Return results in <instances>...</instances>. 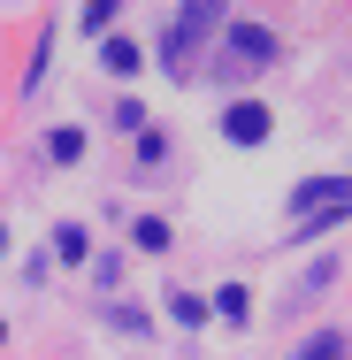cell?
Segmentation results:
<instances>
[{
  "label": "cell",
  "instance_id": "6da1fadb",
  "mask_svg": "<svg viewBox=\"0 0 352 360\" xmlns=\"http://www.w3.org/2000/svg\"><path fill=\"white\" fill-rule=\"evenodd\" d=\"M291 207L306 222H330V215H352V176H306L291 192Z\"/></svg>",
  "mask_w": 352,
  "mask_h": 360
},
{
  "label": "cell",
  "instance_id": "3957f363",
  "mask_svg": "<svg viewBox=\"0 0 352 360\" xmlns=\"http://www.w3.org/2000/svg\"><path fill=\"white\" fill-rule=\"evenodd\" d=\"M337 353H345V338H337V330H322L314 345H299V353H291V360H337Z\"/></svg>",
  "mask_w": 352,
  "mask_h": 360
},
{
  "label": "cell",
  "instance_id": "ba28073f",
  "mask_svg": "<svg viewBox=\"0 0 352 360\" xmlns=\"http://www.w3.org/2000/svg\"><path fill=\"white\" fill-rule=\"evenodd\" d=\"M0 338H8V322H0Z\"/></svg>",
  "mask_w": 352,
  "mask_h": 360
},
{
  "label": "cell",
  "instance_id": "5b68a950",
  "mask_svg": "<svg viewBox=\"0 0 352 360\" xmlns=\"http://www.w3.org/2000/svg\"><path fill=\"white\" fill-rule=\"evenodd\" d=\"M107 70L131 77V70H138V46H131V39H107Z\"/></svg>",
  "mask_w": 352,
  "mask_h": 360
},
{
  "label": "cell",
  "instance_id": "52a82bcc",
  "mask_svg": "<svg viewBox=\"0 0 352 360\" xmlns=\"http://www.w3.org/2000/svg\"><path fill=\"white\" fill-rule=\"evenodd\" d=\"M84 153V131H54V161H77Z\"/></svg>",
  "mask_w": 352,
  "mask_h": 360
},
{
  "label": "cell",
  "instance_id": "7a4b0ae2",
  "mask_svg": "<svg viewBox=\"0 0 352 360\" xmlns=\"http://www.w3.org/2000/svg\"><path fill=\"white\" fill-rule=\"evenodd\" d=\"M222 131H230L237 146H261L268 139V108H261V100H237V108L222 115Z\"/></svg>",
  "mask_w": 352,
  "mask_h": 360
},
{
  "label": "cell",
  "instance_id": "8992f818",
  "mask_svg": "<svg viewBox=\"0 0 352 360\" xmlns=\"http://www.w3.org/2000/svg\"><path fill=\"white\" fill-rule=\"evenodd\" d=\"M54 253H62V261H84V230H77V222L62 230V238H54Z\"/></svg>",
  "mask_w": 352,
  "mask_h": 360
},
{
  "label": "cell",
  "instance_id": "277c9868",
  "mask_svg": "<svg viewBox=\"0 0 352 360\" xmlns=\"http://www.w3.org/2000/svg\"><path fill=\"white\" fill-rule=\"evenodd\" d=\"M237 46H245L253 62H268V54H276V39H268V31H253V23H237Z\"/></svg>",
  "mask_w": 352,
  "mask_h": 360
}]
</instances>
